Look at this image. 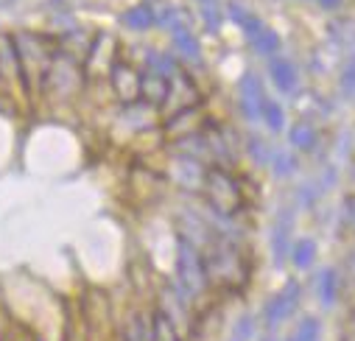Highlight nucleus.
Listing matches in <instances>:
<instances>
[{"mask_svg":"<svg viewBox=\"0 0 355 341\" xmlns=\"http://www.w3.org/2000/svg\"><path fill=\"white\" fill-rule=\"evenodd\" d=\"M205 272H207V283L224 291H238L249 280V263L243 258V252L238 249V243L230 238H216L207 246Z\"/></svg>","mask_w":355,"mask_h":341,"instance_id":"nucleus-1","label":"nucleus"},{"mask_svg":"<svg viewBox=\"0 0 355 341\" xmlns=\"http://www.w3.org/2000/svg\"><path fill=\"white\" fill-rule=\"evenodd\" d=\"M202 191H205V196H207L210 210H213L216 216H221V218H232V216L243 207L241 185H238V180L230 174L224 165H213V168H207Z\"/></svg>","mask_w":355,"mask_h":341,"instance_id":"nucleus-2","label":"nucleus"},{"mask_svg":"<svg viewBox=\"0 0 355 341\" xmlns=\"http://www.w3.org/2000/svg\"><path fill=\"white\" fill-rule=\"evenodd\" d=\"M15 45H17V56H20V73H23V84L26 90L31 87V78L37 81H45V73L53 62V51H51V42L40 34H15Z\"/></svg>","mask_w":355,"mask_h":341,"instance_id":"nucleus-3","label":"nucleus"},{"mask_svg":"<svg viewBox=\"0 0 355 341\" xmlns=\"http://www.w3.org/2000/svg\"><path fill=\"white\" fill-rule=\"evenodd\" d=\"M176 277H180V288L193 299L207 291V272H205V254L199 246H193L185 235H180V246H176Z\"/></svg>","mask_w":355,"mask_h":341,"instance_id":"nucleus-4","label":"nucleus"},{"mask_svg":"<svg viewBox=\"0 0 355 341\" xmlns=\"http://www.w3.org/2000/svg\"><path fill=\"white\" fill-rule=\"evenodd\" d=\"M300 299H302V286L297 280H288L269 302L263 305V313H260V322L266 330H277L286 319H291L300 308Z\"/></svg>","mask_w":355,"mask_h":341,"instance_id":"nucleus-5","label":"nucleus"},{"mask_svg":"<svg viewBox=\"0 0 355 341\" xmlns=\"http://www.w3.org/2000/svg\"><path fill=\"white\" fill-rule=\"evenodd\" d=\"M263 104H266V93L263 84L254 73H243L238 81V107L243 112L246 121H257L263 115Z\"/></svg>","mask_w":355,"mask_h":341,"instance_id":"nucleus-6","label":"nucleus"},{"mask_svg":"<svg viewBox=\"0 0 355 341\" xmlns=\"http://www.w3.org/2000/svg\"><path fill=\"white\" fill-rule=\"evenodd\" d=\"M159 311L176 324V330H180V335L191 327V297L180 288V286H165L162 291V305Z\"/></svg>","mask_w":355,"mask_h":341,"instance_id":"nucleus-7","label":"nucleus"},{"mask_svg":"<svg viewBox=\"0 0 355 341\" xmlns=\"http://www.w3.org/2000/svg\"><path fill=\"white\" fill-rule=\"evenodd\" d=\"M110 81H112V90L123 104H135L140 98V76L132 70L129 62H112L110 67Z\"/></svg>","mask_w":355,"mask_h":341,"instance_id":"nucleus-8","label":"nucleus"},{"mask_svg":"<svg viewBox=\"0 0 355 341\" xmlns=\"http://www.w3.org/2000/svg\"><path fill=\"white\" fill-rule=\"evenodd\" d=\"M291 229H294V210L286 207L277 216L275 229H272V258H275V266H283L286 258L291 254Z\"/></svg>","mask_w":355,"mask_h":341,"instance_id":"nucleus-9","label":"nucleus"},{"mask_svg":"<svg viewBox=\"0 0 355 341\" xmlns=\"http://www.w3.org/2000/svg\"><path fill=\"white\" fill-rule=\"evenodd\" d=\"M168 93H171V78H165L154 70L140 73V98H143V104L162 107L168 101Z\"/></svg>","mask_w":355,"mask_h":341,"instance_id":"nucleus-10","label":"nucleus"},{"mask_svg":"<svg viewBox=\"0 0 355 341\" xmlns=\"http://www.w3.org/2000/svg\"><path fill=\"white\" fill-rule=\"evenodd\" d=\"M0 78L3 81H20L23 84V73H20V56H17V45L12 34H0ZM26 87V84H23Z\"/></svg>","mask_w":355,"mask_h":341,"instance_id":"nucleus-11","label":"nucleus"},{"mask_svg":"<svg viewBox=\"0 0 355 341\" xmlns=\"http://www.w3.org/2000/svg\"><path fill=\"white\" fill-rule=\"evenodd\" d=\"M171 31V42H173V51L180 53L185 62H202V48H199V40H196V34L185 26V23H176L173 28H168Z\"/></svg>","mask_w":355,"mask_h":341,"instance_id":"nucleus-12","label":"nucleus"},{"mask_svg":"<svg viewBox=\"0 0 355 341\" xmlns=\"http://www.w3.org/2000/svg\"><path fill=\"white\" fill-rule=\"evenodd\" d=\"M288 143H291L297 151L308 154V151H313V148L319 146V132L313 129L311 121H300V123L291 126V132H288Z\"/></svg>","mask_w":355,"mask_h":341,"instance_id":"nucleus-13","label":"nucleus"},{"mask_svg":"<svg viewBox=\"0 0 355 341\" xmlns=\"http://www.w3.org/2000/svg\"><path fill=\"white\" fill-rule=\"evenodd\" d=\"M316 297L324 308H333L336 299H338V272L333 266L322 269L319 277H316Z\"/></svg>","mask_w":355,"mask_h":341,"instance_id":"nucleus-14","label":"nucleus"},{"mask_svg":"<svg viewBox=\"0 0 355 341\" xmlns=\"http://www.w3.org/2000/svg\"><path fill=\"white\" fill-rule=\"evenodd\" d=\"M269 73H272V81L277 84L280 93H291L297 87V67H294V62H288L283 56L280 59H272Z\"/></svg>","mask_w":355,"mask_h":341,"instance_id":"nucleus-15","label":"nucleus"},{"mask_svg":"<svg viewBox=\"0 0 355 341\" xmlns=\"http://www.w3.org/2000/svg\"><path fill=\"white\" fill-rule=\"evenodd\" d=\"M316 252H319V246H316L313 238H300V241L291 243V254H288V258H291L294 269L305 272V269H311L316 263Z\"/></svg>","mask_w":355,"mask_h":341,"instance_id":"nucleus-16","label":"nucleus"},{"mask_svg":"<svg viewBox=\"0 0 355 341\" xmlns=\"http://www.w3.org/2000/svg\"><path fill=\"white\" fill-rule=\"evenodd\" d=\"M148 335H151V341H182V335H180V330H176V324H173L159 308L151 313Z\"/></svg>","mask_w":355,"mask_h":341,"instance_id":"nucleus-17","label":"nucleus"},{"mask_svg":"<svg viewBox=\"0 0 355 341\" xmlns=\"http://www.w3.org/2000/svg\"><path fill=\"white\" fill-rule=\"evenodd\" d=\"M121 23H123L129 31H148V28L157 23V15H154V9H151L148 3H140V6H132V9L121 17Z\"/></svg>","mask_w":355,"mask_h":341,"instance_id":"nucleus-18","label":"nucleus"},{"mask_svg":"<svg viewBox=\"0 0 355 341\" xmlns=\"http://www.w3.org/2000/svg\"><path fill=\"white\" fill-rule=\"evenodd\" d=\"M269 165H272V170H275V177L288 180V177H294V174H297L300 159H297L291 151H286V148H275V151H272V157H269Z\"/></svg>","mask_w":355,"mask_h":341,"instance_id":"nucleus-19","label":"nucleus"},{"mask_svg":"<svg viewBox=\"0 0 355 341\" xmlns=\"http://www.w3.org/2000/svg\"><path fill=\"white\" fill-rule=\"evenodd\" d=\"M146 70H154L165 78H173L176 73H180V64H176V59L171 53H159V51H148L146 53Z\"/></svg>","mask_w":355,"mask_h":341,"instance_id":"nucleus-20","label":"nucleus"},{"mask_svg":"<svg viewBox=\"0 0 355 341\" xmlns=\"http://www.w3.org/2000/svg\"><path fill=\"white\" fill-rule=\"evenodd\" d=\"M227 9H230V20H232V23H238V26L246 31V37H249V40H252L254 34H260V28H263V26H260V20H257L246 6H241V3H235V0H232V3H230Z\"/></svg>","mask_w":355,"mask_h":341,"instance_id":"nucleus-21","label":"nucleus"},{"mask_svg":"<svg viewBox=\"0 0 355 341\" xmlns=\"http://www.w3.org/2000/svg\"><path fill=\"white\" fill-rule=\"evenodd\" d=\"M249 42H252L254 53H260V56H272L280 51V37L272 28H260V34H254Z\"/></svg>","mask_w":355,"mask_h":341,"instance_id":"nucleus-22","label":"nucleus"},{"mask_svg":"<svg viewBox=\"0 0 355 341\" xmlns=\"http://www.w3.org/2000/svg\"><path fill=\"white\" fill-rule=\"evenodd\" d=\"M319 335H322L319 319L316 316H302V322L297 324L294 335H288L286 341H319Z\"/></svg>","mask_w":355,"mask_h":341,"instance_id":"nucleus-23","label":"nucleus"},{"mask_svg":"<svg viewBox=\"0 0 355 341\" xmlns=\"http://www.w3.org/2000/svg\"><path fill=\"white\" fill-rule=\"evenodd\" d=\"M263 121H266V126H269L272 132H283V126H286V112H283V107L277 104V101H269L266 98V104H263V115H260Z\"/></svg>","mask_w":355,"mask_h":341,"instance_id":"nucleus-24","label":"nucleus"},{"mask_svg":"<svg viewBox=\"0 0 355 341\" xmlns=\"http://www.w3.org/2000/svg\"><path fill=\"white\" fill-rule=\"evenodd\" d=\"M257 335V324H254V316H241L235 324H232V333H230V341H252Z\"/></svg>","mask_w":355,"mask_h":341,"instance_id":"nucleus-25","label":"nucleus"},{"mask_svg":"<svg viewBox=\"0 0 355 341\" xmlns=\"http://www.w3.org/2000/svg\"><path fill=\"white\" fill-rule=\"evenodd\" d=\"M123 341H151V335H148V322H146L140 313H135V316L129 319V327H126V333H123Z\"/></svg>","mask_w":355,"mask_h":341,"instance_id":"nucleus-26","label":"nucleus"},{"mask_svg":"<svg viewBox=\"0 0 355 341\" xmlns=\"http://www.w3.org/2000/svg\"><path fill=\"white\" fill-rule=\"evenodd\" d=\"M202 6V20L210 31H216L221 26V9H218V0H199Z\"/></svg>","mask_w":355,"mask_h":341,"instance_id":"nucleus-27","label":"nucleus"},{"mask_svg":"<svg viewBox=\"0 0 355 341\" xmlns=\"http://www.w3.org/2000/svg\"><path fill=\"white\" fill-rule=\"evenodd\" d=\"M246 151H249V157L254 159V162H260V165H266L269 162V157H272V151H269V146H266V140L263 137H246Z\"/></svg>","mask_w":355,"mask_h":341,"instance_id":"nucleus-28","label":"nucleus"},{"mask_svg":"<svg viewBox=\"0 0 355 341\" xmlns=\"http://www.w3.org/2000/svg\"><path fill=\"white\" fill-rule=\"evenodd\" d=\"M338 87L347 98H355V53L347 59L344 70H341V81H338Z\"/></svg>","mask_w":355,"mask_h":341,"instance_id":"nucleus-29","label":"nucleus"},{"mask_svg":"<svg viewBox=\"0 0 355 341\" xmlns=\"http://www.w3.org/2000/svg\"><path fill=\"white\" fill-rule=\"evenodd\" d=\"M319 193H322V191H319V185H313V182H305V185H300V188H297V204L308 210V207H313V204H316Z\"/></svg>","mask_w":355,"mask_h":341,"instance_id":"nucleus-30","label":"nucleus"},{"mask_svg":"<svg viewBox=\"0 0 355 341\" xmlns=\"http://www.w3.org/2000/svg\"><path fill=\"white\" fill-rule=\"evenodd\" d=\"M344 221H347V227L355 232V196L344 199Z\"/></svg>","mask_w":355,"mask_h":341,"instance_id":"nucleus-31","label":"nucleus"},{"mask_svg":"<svg viewBox=\"0 0 355 341\" xmlns=\"http://www.w3.org/2000/svg\"><path fill=\"white\" fill-rule=\"evenodd\" d=\"M341 3H344V0H319V6H322V9H338Z\"/></svg>","mask_w":355,"mask_h":341,"instance_id":"nucleus-32","label":"nucleus"},{"mask_svg":"<svg viewBox=\"0 0 355 341\" xmlns=\"http://www.w3.org/2000/svg\"><path fill=\"white\" fill-rule=\"evenodd\" d=\"M347 266H349V274H352V277H355V252H352V254H349V261H347Z\"/></svg>","mask_w":355,"mask_h":341,"instance_id":"nucleus-33","label":"nucleus"},{"mask_svg":"<svg viewBox=\"0 0 355 341\" xmlns=\"http://www.w3.org/2000/svg\"><path fill=\"white\" fill-rule=\"evenodd\" d=\"M17 0H0V9H9V6H15Z\"/></svg>","mask_w":355,"mask_h":341,"instance_id":"nucleus-34","label":"nucleus"},{"mask_svg":"<svg viewBox=\"0 0 355 341\" xmlns=\"http://www.w3.org/2000/svg\"><path fill=\"white\" fill-rule=\"evenodd\" d=\"M349 322H352V327H355V311H352V319H349Z\"/></svg>","mask_w":355,"mask_h":341,"instance_id":"nucleus-35","label":"nucleus"}]
</instances>
